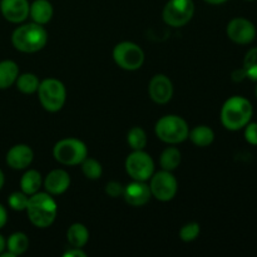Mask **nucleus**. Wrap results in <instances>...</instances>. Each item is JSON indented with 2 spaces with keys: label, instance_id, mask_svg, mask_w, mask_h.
<instances>
[{
  "label": "nucleus",
  "instance_id": "obj_1",
  "mask_svg": "<svg viewBox=\"0 0 257 257\" xmlns=\"http://www.w3.org/2000/svg\"><path fill=\"white\" fill-rule=\"evenodd\" d=\"M28 218L38 228H48L54 223L58 215V205L48 192H37L29 196L27 206Z\"/></svg>",
  "mask_w": 257,
  "mask_h": 257
},
{
  "label": "nucleus",
  "instance_id": "obj_2",
  "mask_svg": "<svg viewBox=\"0 0 257 257\" xmlns=\"http://www.w3.org/2000/svg\"><path fill=\"white\" fill-rule=\"evenodd\" d=\"M252 105L250 100L241 95L228 98L221 109V123L228 131H240L250 123L252 117Z\"/></svg>",
  "mask_w": 257,
  "mask_h": 257
},
{
  "label": "nucleus",
  "instance_id": "obj_3",
  "mask_svg": "<svg viewBox=\"0 0 257 257\" xmlns=\"http://www.w3.org/2000/svg\"><path fill=\"white\" fill-rule=\"evenodd\" d=\"M12 43L22 53H37L48 43V33L44 27L37 23H29L18 27L12 34Z\"/></svg>",
  "mask_w": 257,
  "mask_h": 257
},
{
  "label": "nucleus",
  "instance_id": "obj_4",
  "mask_svg": "<svg viewBox=\"0 0 257 257\" xmlns=\"http://www.w3.org/2000/svg\"><path fill=\"white\" fill-rule=\"evenodd\" d=\"M156 136L167 145H178L188 138L190 128L187 122L180 115H163L155 125Z\"/></svg>",
  "mask_w": 257,
  "mask_h": 257
},
{
  "label": "nucleus",
  "instance_id": "obj_5",
  "mask_svg": "<svg viewBox=\"0 0 257 257\" xmlns=\"http://www.w3.org/2000/svg\"><path fill=\"white\" fill-rule=\"evenodd\" d=\"M38 97L42 107L50 113L59 112L67 100V89L60 80L47 78L42 80L38 88Z\"/></svg>",
  "mask_w": 257,
  "mask_h": 257
},
{
  "label": "nucleus",
  "instance_id": "obj_6",
  "mask_svg": "<svg viewBox=\"0 0 257 257\" xmlns=\"http://www.w3.org/2000/svg\"><path fill=\"white\" fill-rule=\"evenodd\" d=\"M53 157L64 166H78L88 157V148L78 138H64L53 148Z\"/></svg>",
  "mask_w": 257,
  "mask_h": 257
},
{
  "label": "nucleus",
  "instance_id": "obj_7",
  "mask_svg": "<svg viewBox=\"0 0 257 257\" xmlns=\"http://www.w3.org/2000/svg\"><path fill=\"white\" fill-rule=\"evenodd\" d=\"M112 55L115 64L128 72L138 70L145 63V52L140 45L132 42L118 43Z\"/></svg>",
  "mask_w": 257,
  "mask_h": 257
},
{
  "label": "nucleus",
  "instance_id": "obj_8",
  "mask_svg": "<svg viewBox=\"0 0 257 257\" xmlns=\"http://www.w3.org/2000/svg\"><path fill=\"white\" fill-rule=\"evenodd\" d=\"M195 14V4L192 0H168L163 8L162 17L167 25L180 28L187 24Z\"/></svg>",
  "mask_w": 257,
  "mask_h": 257
},
{
  "label": "nucleus",
  "instance_id": "obj_9",
  "mask_svg": "<svg viewBox=\"0 0 257 257\" xmlns=\"http://www.w3.org/2000/svg\"><path fill=\"white\" fill-rule=\"evenodd\" d=\"M150 190L153 197L161 202H170L176 197L178 191V182L175 175L170 171H160L153 173L150 178Z\"/></svg>",
  "mask_w": 257,
  "mask_h": 257
},
{
  "label": "nucleus",
  "instance_id": "obj_10",
  "mask_svg": "<svg viewBox=\"0 0 257 257\" xmlns=\"http://www.w3.org/2000/svg\"><path fill=\"white\" fill-rule=\"evenodd\" d=\"M125 171L135 181L150 180L155 173V162L152 157L143 150L133 151L125 160Z\"/></svg>",
  "mask_w": 257,
  "mask_h": 257
},
{
  "label": "nucleus",
  "instance_id": "obj_11",
  "mask_svg": "<svg viewBox=\"0 0 257 257\" xmlns=\"http://www.w3.org/2000/svg\"><path fill=\"white\" fill-rule=\"evenodd\" d=\"M227 37L236 44H250L256 38V28L245 18H235L227 25Z\"/></svg>",
  "mask_w": 257,
  "mask_h": 257
},
{
  "label": "nucleus",
  "instance_id": "obj_12",
  "mask_svg": "<svg viewBox=\"0 0 257 257\" xmlns=\"http://www.w3.org/2000/svg\"><path fill=\"white\" fill-rule=\"evenodd\" d=\"M148 93L153 102L157 104H166L173 97V84L165 74H156L148 85Z\"/></svg>",
  "mask_w": 257,
  "mask_h": 257
},
{
  "label": "nucleus",
  "instance_id": "obj_13",
  "mask_svg": "<svg viewBox=\"0 0 257 257\" xmlns=\"http://www.w3.org/2000/svg\"><path fill=\"white\" fill-rule=\"evenodd\" d=\"M152 197L150 185H147L143 181H135L124 186V192H123V198L128 205L133 207H142Z\"/></svg>",
  "mask_w": 257,
  "mask_h": 257
},
{
  "label": "nucleus",
  "instance_id": "obj_14",
  "mask_svg": "<svg viewBox=\"0 0 257 257\" xmlns=\"http://www.w3.org/2000/svg\"><path fill=\"white\" fill-rule=\"evenodd\" d=\"M30 4L28 0H2L0 12L10 23H23L29 17Z\"/></svg>",
  "mask_w": 257,
  "mask_h": 257
},
{
  "label": "nucleus",
  "instance_id": "obj_15",
  "mask_svg": "<svg viewBox=\"0 0 257 257\" xmlns=\"http://www.w3.org/2000/svg\"><path fill=\"white\" fill-rule=\"evenodd\" d=\"M33 160H34V152L28 145L13 146L7 153V163L13 170H25L32 165Z\"/></svg>",
  "mask_w": 257,
  "mask_h": 257
},
{
  "label": "nucleus",
  "instance_id": "obj_16",
  "mask_svg": "<svg viewBox=\"0 0 257 257\" xmlns=\"http://www.w3.org/2000/svg\"><path fill=\"white\" fill-rule=\"evenodd\" d=\"M43 186L45 188V192L52 196L63 195L65 191H68L70 186V176L67 171L58 168L53 170L45 176L43 181Z\"/></svg>",
  "mask_w": 257,
  "mask_h": 257
},
{
  "label": "nucleus",
  "instance_id": "obj_17",
  "mask_svg": "<svg viewBox=\"0 0 257 257\" xmlns=\"http://www.w3.org/2000/svg\"><path fill=\"white\" fill-rule=\"evenodd\" d=\"M54 9L49 0H34L30 4L29 17L37 24L45 25L52 20Z\"/></svg>",
  "mask_w": 257,
  "mask_h": 257
},
{
  "label": "nucleus",
  "instance_id": "obj_18",
  "mask_svg": "<svg viewBox=\"0 0 257 257\" xmlns=\"http://www.w3.org/2000/svg\"><path fill=\"white\" fill-rule=\"evenodd\" d=\"M19 75V67L13 60L0 62V89H8L12 87Z\"/></svg>",
  "mask_w": 257,
  "mask_h": 257
},
{
  "label": "nucleus",
  "instance_id": "obj_19",
  "mask_svg": "<svg viewBox=\"0 0 257 257\" xmlns=\"http://www.w3.org/2000/svg\"><path fill=\"white\" fill-rule=\"evenodd\" d=\"M67 240L72 247H84L89 241V231L83 223H73L67 231Z\"/></svg>",
  "mask_w": 257,
  "mask_h": 257
},
{
  "label": "nucleus",
  "instance_id": "obj_20",
  "mask_svg": "<svg viewBox=\"0 0 257 257\" xmlns=\"http://www.w3.org/2000/svg\"><path fill=\"white\" fill-rule=\"evenodd\" d=\"M43 186V178L39 171L37 170H28L23 175L20 180V188L23 192L28 196H32L34 193L39 192L40 187Z\"/></svg>",
  "mask_w": 257,
  "mask_h": 257
},
{
  "label": "nucleus",
  "instance_id": "obj_21",
  "mask_svg": "<svg viewBox=\"0 0 257 257\" xmlns=\"http://www.w3.org/2000/svg\"><path fill=\"white\" fill-rule=\"evenodd\" d=\"M188 138L197 147H208L215 140V132L208 125H197L190 131Z\"/></svg>",
  "mask_w": 257,
  "mask_h": 257
},
{
  "label": "nucleus",
  "instance_id": "obj_22",
  "mask_svg": "<svg viewBox=\"0 0 257 257\" xmlns=\"http://www.w3.org/2000/svg\"><path fill=\"white\" fill-rule=\"evenodd\" d=\"M7 248L14 256L23 255L29 248V238L24 232H14L7 241Z\"/></svg>",
  "mask_w": 257,
  "mask_h": 257
},
{
  "label": "nucleus",
  "instance_id": "obj_23",
  "mask_svg": "<svg viewBox=\"0 0 257 257\" xmlns=\"http://www.w3.org/2000/svg\"><path fill=\"white\" fill-rule=\"evenodd\" d=\"M181 163V152L176 147H167L160 157V165L165 171H175Z\"/></svg>",
  "mask_w": 257,
  "mask_h": 257
},
{
  "label": "nucleus",
  "instance_id": "obj_24",
  "mask_svg": "<svg viewBox=\"0 0 257 257\" xmlns=\"http://www.w3.org/2000/svg\"><path fill=\"white\" fill-rule=\"evenodd\" d=\"M15 84H17L18 89L24 94H33V93L38 92L40 80L33 73H24V74L18 75Z\"/></svg>",
  "mask_w": 257,
  "mask_h": 257
},
{
  "label": "nucleus",
  "instance_id": "obj_25",
  "mask_svg": "<svg viewBox=\"0 0 257 257\" xmlns=\"http://www.w3.org/2000/svg\"><path fill=\"white\" fill-rule=\"evenodd\" d=\"M127 142L133 151L145 150L147 146V135L141 127H132L127 133Z\"/></svg>",
  "mask_w": 257,
  "mask_h": 257
},
{
  "label": "nucleus",
  "instance_id": "obj_26",
  "mask_svg": "<svg viewBox=\"0 0 257 257\" xmlns=\"http://www.w3.org/2000/svg\"><path fill=\"white\" fill-rule=\"evenodd\" d=\"M82 171L83 175L88 178V180H99L103 175V167L100 162H98L94 158H85L82 163Z\"/></svg>",
  "mask_w": 257,
  "mask_h": 257
},
{
  "label": "nucleus",
  "instance_id": "obj_27",
  "mask_svg": "<svg viewBox=\"0 0 257 257\" xmlns=\"http://www.w3.org/2000/svg\"><path fill=\"white\" fill-rule=\"evenodd\" d=\"M243 70L246 78L251 80H257V48H252L247 52L243 59Z\"/></svg>",
  "mask_w": 257,
  "mask_h": 257
},
{
  "label": "nucleus",
  "instance_id": "obj_28",
  "mask_svg": "<svg viewBox=\"0 0 257 257\" xmlns=\"http://www.w3.org/2000/svg\"><path fill=\"white\" fill-rule=\"evenodd\" d=\"M200 232L201 227L197 222H188L180 230V238L183 242H192L198 237Z\"/></svg>",
  "mask_w": 257,
  "mask_h": 257
},
{
  "label": "nucleus",
  "instance_id": "obj_29",
  "mask_svg": "<svg viewBox=\"0 0 257 257\" xmlns=\"http://www.w3.org/2000/svg\"><path fill=\"white\" fill-rule=\"evenodd\" d=\"M28 201H29V196L25 195L23 191L20 192H13L8 198V203H9L10 208L14 211H25L28 206Z\"/></svg>",
  "mask_w": 257,
  "mask_h": 257
},
{
  "label": "nucleus",
  "instance_id": "obj_30",
  "mask_svg": "<svg viewBox=\"0 0 257 257\" xmlns=\"http://www.w3.org/2000/svg\"><path fill=\"white\" fill-rule=\"evenodd\" d=\"M123 192H124V186L120 182H117V181H110L105 185V193H107L109 197L117 198L119 196H123Z\"/></svg>",
  "mask_w": 257,
  "mask_h": 257
},
{
  "label": "nucleus",
  "instance_id": "obj_31",
  "mask_svg": "<svg viewBox=\"0 0 257 257\" xmlns=\"http://www.w3.org/2000/svg\"><path fill=\"white\" fill-rule=\"evenodd\" d=\"M245 140L250 145L257 146V123H247L245 127Z\"/></svg>",
  "mask_w": 257,
  "mask_h": 257
},
{
  "label": "nucleus",
  "instance_id": "obj_32",
  "mask_svg": "<svg viewBox=\"0 0 257 257\" xmlns=\"http://www.w3.org/2000/svg\"><path fill=\"white\" fill-rule=\"evenodd\" d=\"M63 256L64 257H85L87 256V253H85L84 251L79 247H72L70 250L65 251V252L63 253Z\"/></svg>",
  "mask_w": 257,
  "mask_h": 257
},
{
  "label": "nucleus",
  "instance_id": "obj_33",
  "mask_svg": "<svg viewBox=\"0 0 257 257\" xmlns=\"http://www.w3.org/2000/svg\"><path fill=\"white\" fill-rule=\"evenodd\" d=\"M8 222V212L3 205H0V230L7 225Z\"/></svg>",
  "mask_w": 257,
  "mask_h": 257
},
{
  "label": "nucleus",
  "instance_id": "obj_34",
  "mask_svg": "<svg viewBox=\"0 0 257 257\" xmlns=\"http://www.w3.org/2000/svg\"><path fill=\"white\" fill-rule=\"evenodd\" d=\"M245 78H246V74H245V70L243 69L236 70V72L232 74V79L235 80V82H242Z\"/></svg>",
  "mask_w": 257,
  "mask_h": 257
},
{
  "label": "nucleus",
  "instance_id": "obj_35",
  "mask_svg": "<svg viewBox=\"0 0 257 257\" xmlns=\"http://www.w3.org/2000/svg\"><path fill=\"white\" fill-rule=\"evenodd\" d=\"M5 248H7V241H5V238L0 235V253H2Z\"/></svg>",
  "mask_w": 257,
  "mask_h": 257
},
{
  "label": "nucleus",
  "instance_id": "obj_36",
  "mask_svg": "<svg viewBox=\"0 0 257 257\" xmlns=\"http://www.w3.org/2000/svg\"><path fill=\"white\" fill-rule=\"evenodd\" d=\"M205 2L211 5H220V4H223V3H226L227 0H205Z\"/></svg>",
  "mask_w": 257,
  "mask_h": 257
},
{
  "label": "nucleus",
  "instance_id": "obj_37",
  "mask_svg": "<svg viewBox=\"0 0 257 257\" xmlns=\"http://www.w3.org/2000/svg\"><path fill=\"white\" fill-rule=\"evenodd\" d=\"M4 183H5V177H4V173H3V171L0 170V191H2V188L4 187Z\"/></svg>",
  "mask_w": 257,
  "mask_h": 257
},
{
  "label": "nucleus",
  "instance_id": "obj_38",
  "mask_svg": "<svg viewBox=\"0 0 257 257\" xmlns=\"http://www.w3.org/2000/svg\"><path fill=\"white\" fill-rule=\"evenodd\" d=\"M246 2H253V0H246Z\"/></svg>",
  "mask_w": 257,
  "mask_h": 257
},
{
  "label": "nucleus",
  "instance_id": "obj_39",
  "mask_svg": "<svg viewBox=\"0 0 257 257\" xmlns=\"http://www.w3.org/2000/svg\"><path fill=\"white\" fill-rule=\"evenodd\" d=\"M256 97H257V87H256Z\"/></svg>",
  "mask_w": 257,
  "mask_h": 257
}]
</instances>
